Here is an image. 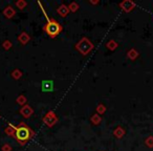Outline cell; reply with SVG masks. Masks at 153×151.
<instances>
[{
  "label": "cell",
  "mask_w": 153,
  "mask_h": 151,
  "mask_svg": "<svg viewBox=\"0 0 153 151\" xmlns=\"http://www.w3.org/2000/svg\"><path fill=\"white\" fill-rule=\"evenodd\" d=\"M35 132L33 131V129H30V127L28 125H26L25 123L21 122L19 123V125L17 126L15 133V138L17 140V142L19 143L21 146H24L30 138H33Z\"/></svg>",
  "instance_id": "cell-1"
},
{
  "label": "cell",
  "mask_w": 153,
  "mask_h": 151,
  "mask_svg": "<svg viewBox=\"0 0 153 151\" xmlns=\"http://www.w3.org/2000/svg\"><path fill=\"white\" fill-rule=\"evenodd\" d=\"M43 30L49 38H56L58 35L61 34V32L63 30V28L56 19H53V18L49 19L48 18L47 23L43 26Z\"/></svg>",
  "instance_id": "cell-2"
},
{
  "label": "cell",
  "mask_w": 153,
  "mask_h": 151,
  "mask_svg": "<svg viewBox=\"0 0 153 151\" xmlns=\"http://www.w3.org/2000/svg\"><path fill=\"white\" fill-rule=\"evenodd\" d=\"M74 47H76V49L79 51L81 55L87 56L88 54H89L90 51H91L92 49L94 48V43H92L88 38H86V37H83V38H82L81 40L79 41V42L74 45Z\"/></svg>",
  "instance_id": "cell-3"
},
{
  "label": "cell",
  "mask_w": 153,
  "mask_h": 151,
  "mask_svg": "<svg viewBox=\"0 0 153 151\" xmlns=\"http://www.w3.org/2000/svg\"><path fill=\"white\" fill-rule=\"evenodd\" d=\"M42 121L46 126H48V127H53V126L58 122V115L55 113V111L51 110V111H48L44 117H43Z\"/></svg>",
  "instance_id": "cell-4"
},
{
  "label": "cell",
  "mask_w": 153,
  "mask_h": 151,
  "mask_svg": "<svg viewBox=\"0 0 153 151\" xmlns=\"http://www.w3.org/2000/svg\"><path fill=\"white\" fill-rule=\"evenodd\" d=\"M119 7H121L125 13H129V12H131L132 10L135 7V3H134L133 1H131V0H124V1H122V2L120 3Z\"/></svg>",
  "instance_id": "cell-5"
},
{
  "label": "cell",
  "mask_w": 153,
  "mask_h": 151,
  "mask_svg": "<svg viewBox=\"0 0 153 151\" xmlns=\"http://www.w3.org/2000/svg\"><path fill=\"white\" fill-rule=\"evenodd\" d=\"M19 113L22 115V117L26 118V119H28L30 117H32L33 113H34V109L32 108V107L30 106V105H24V106H22L21 108H20L19 110Z\"/></svg>",
  "instance_id": "cell-6"
},
{
  "label": "cell",
  "mask_w": 153,
  "mask_h": 151,
  "mask_svg": "<svg viewBox=\"0 0 153 151\" xmlns=\"http://www.w3.org/2000/svg\"><path fill=\"white\" fill-rule=\"evenodd\" d=\"M3 15H4L5 18H7V19H12V18L14 17V16L16 15V11L15 9H14L12 5H7V7H5L4 10H3Z\"/></svg>",
  "instance_id": "cell-7"
},
{
  "label": "cell",
  "mask_w": 153,
  "mask_h": 151,
  "mask_svg": "<svg viewBox=\"0 0 153 151\" xmlns=\"http://www.w3.org/2000/svg\"><path fill=\"white\" fill-rule=\"evenodd\" d=\"M16 129H17V126H15L12 123H10L9 126L4 129V133L7 134V135L11 136V138H15Z\"/></svg>",
  "instance_id": "cell-8"
},
{
  "label": "cell",
  "mask_w": 153,
  "mask_h": 151,
  "mask_svg": "<svg viewBox=\"0 0 153 151\" xmlns=\"http://www.w3.org/2000/svg\"><path fill=\"white\" fill-rule=\"evenodd\" d=\"M30 36L25 32H22L21 34L18 36V41H19L22 45L27 44V43L30 42Z\"/></svg>",
  "instance_id": "cell-9"
},
{
  "label": "cell",
  "mask_w": 153,
  "mask_h": 151,
  "mask_svg": "<svg viewBox=\"0 0 153 151\" xmlns=\"http://www.w3.org/2000/svg\"><path fill=\"white\" fill-rule=\"evenodd\" d=\"M69 9H68V5H66V4H61L59 7L57 9V13L59 14L61 17H66V16L69 14Z\"/></svg>",
  "instance_id": "cell-10"
},
{
  "label": "cell",
  "mask_w": 153,
  "mask_h": 151,
  "mask_svg": "<svg viewBox=\"0 0 153 151\" xmlns=\"http://www.w3.org/2000/svg\"><path fill=\"white\" fill-rule=\"evenodd\" d=\"M113 134H114V136L117 138H122L124 135H125V130H124L123 127L119 126V127H117L114 129V131H113Z\"/></svg>",
  "instance_id": "cell-11"
},
{
  "label": "cell",
  "mask_w": 153,
  "mask_h": 151,
  "mask_svg": "<svg viewBox=\"0 0 153 151\" xmlns=\"http://www.w3.org/2000/svg\"><path fill=\"white\" fill-rule=\"evenodd\" d=\"M138 56H140V53H138L135 48H131L130 51H128V53H127V57L129 58L130 60H132V61H134Z\"/></svg>",
  "instance_id": "cell-12"
},
{
  "label": "cell",
  "mask_w": 153,
  "mask_h": 151,
  "mask_svg": "<svg viewBox=\"0 0 153 151\" xmlns=\"http://www.w3.org/2000/svg\"><path fill=\"white\" fill-rule=\"evenodd\" d=\"M90 121H91V123L94 124V125H99V124L102 122V118H101V115H99V113H94V115L90 118Z\"/></svg>",
  "instance_id": "cell-13"
},
{
  "label": "cell",
  "mask_w": 153,
  "mask_h": 151,
  "mask_svg": "<svg viewBox=\"0 0 153 151\" xmlns=\"http://www.w3.org/2000/svg\"><path fill=\"white\" fill-rule=\"evenodd\" d=\"M117 46H119V44H117V42L114 40H109L106 44V47L109 51H114V49L117 48Z\"/></svg>",
  "instance_id": "cell-14"
},
{
  "label": "cell",
  "mask_w": 153,
  "mask_h": 151,
  "mask_svg": "<svg viewBox=\"0 0 153 151\" xmlns=\"http://www.w3.org/2000/svg\"><path fill=\"white\" fill-rule=\"evenodd\" d=\"M16 102H17V104H19L20 106H24V105H26L27 99H26V97L24 96V94H20V96L16 99Z\"/></svg>",
  "instance_id": "cell-15"
},
{
  "label": "cell",
  "mask_w": 153,
  "mask_h": 151,
  "mask_svg": "<svg viewBox=\"0 0 153 151\" xmlns=\"http://www.w3.org/2000/svg\"><path fill=\"white\" fill-rule=\"evenodd\" d=\"M11 76H12V78H13V79L19 80L20 78L22 77V71L20 69H18V68H16V69H14L13 71H12Z\"/></svg>",
  "instance_id": "cell-16"
},
{
  "label": "cell",
  "mask_w": 153,
  "mask_h": 151,
  "mask_svg": "<svg viewBox=\"0 0 153 151\" xmlns=\"http://www.w3.org/2000/svg\"><path fill=\"white\" fill-rule=\"evenodd\" d=\"M15 5L17 9L19 10H24L26 7H27V2L26 1H24V0H18V1H16L15 2Z\"/></svg>",
  "instance_id": "cell-17"
},
{
  "label": "cell",
  "mask_w": 153,
  "mask_h": 151,
  "mask_svg": "<svg viewBox=\"0 0 153 151\" xmlns=\"http://www.w3.org/2000/svg\"><path fill=\"white\" fill-rule=\"evenodd\" d=\"M79 4L76 2H74V1H72V2H70L69 4H68V9H69V11L71 12V13H76L78 10H79Z\"/></svg>",
  "instance_id": "cell-18"
},
{
  "label": "cell",
  "mask_w": 153,
  "mask_h": 151,
  "mask_svg": "<svg viewBox=\"0 0 153 151\" xmlns=\"http://www.w3.org/2000/svg\"><path fill=\"white\" fill-rule=\"evenodd\" d=\"M97 113H99V115H103V113L106 112V106H105L104 104H99L98 106H97Z\"/></svg>",
  "instance_id": "cell-19"
},
{
  "label": "cell",
  "mask_w": 153,
  "mask_h": 151,
  "mask_svg": "<svg viewBox=\"0 0 153 151\" xmlns=\"http://www.w3.org/2000/svg\"><path fill=\"white\" fill-rule=\"evenodd\" d=\"M12 46H13V43H12L10 40H5V41H3V43H2V47L5 49V51H9V49H11V48H12Z\"/></svg>",
  "instance_id": "cell-20"
},
{
  "label": "cell",
  "mask_w": 153,
  "mask_h": 151,
  "mask_svg": "<svg viewBox=\"0 0 153 151\" xmlns=\"http://www.w3.org/2000/svg\"><path fill=\"white\" fill-rule=\"evenodd\" d=\"M145 144L146 146H148L149 148H152L153 147V135H150L145 140Z\"/></svg>",
  "instance_id": "cell-21"
},
{
  "label": "cell",
  "mask_w": 153,
  "mask_h": 151,
  "mask_svg": "<svg viewBox=\"0 0 153 151\" xmlns=\"http://www.w3.org/2000/svg\"><path fill=\"white\" fill-rule=\"evenodd\" d=\"M51 86H53V83H51V82H44L42 85V88H43V90H45V91H48V90L51 89Z\"/></svg>",
  "instance_id": "cell-22"
},
{
  "label": "cell",
  "mask_w": 153,
  "mask_h": 151,
  "mask_svg": "<svg viewBox=\"0 0 153 151\" xmlns=\"http://www.w3.org/2000/svg\"><path fill=\"white\" fill-rule=\"evenodd\" d=\"M1 150L2 151H12V146L10 144H4L1 147Z\"/></svg>",
  "instance_id": "cell-23"
},
{
  "label": "cell",
  "mask_w": 153,
  "mask_h": 151,
  "mask_svg": "<svg viewBox=\"0 0 153 151\" xmlns=\"http://www.w3.org/2000/svg\"><path fill=\"white\" fill-rule=\"evenodd\" d=\"M99 2H100V1H92V0H90V1H89L90 4H98Z\"/></svg>",
  "instance_id": "cell-24"
}]
</instances>
